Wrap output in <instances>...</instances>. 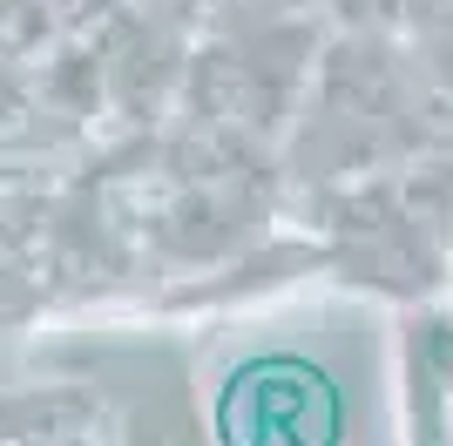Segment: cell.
Segmentation results:
<instances>
[{"label": "cell", "mask_w": 453, "mask_h": 446, "mask_svg": "<svg viewBox=\"0 0 453 446\" xmlns=\"http://www.w3.org/2000/svg\"><path fill=\"white\" fill-rule=\"evenodd\" d=\"M332 433H339L332 386L319 372L291 365V358L250 365L224 399V440L230 446H332Z\"/></svg>", "instance_id": "6da1fadb"}]
</instances>
